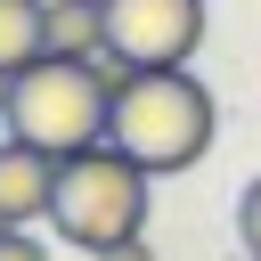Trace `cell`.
I'll use <instances>...</instances> for the list:
<instances>
[{
	"label": "cell",
	"instance_id": "8fae6325",
	"mask_svg": "<svg viewBox=\"0 0 261 261\" xmlns=\"http://www.w3.org/2000/svg\"><path fill=\"white\" fill-rule=\"evenodd\" d=\"M0 122H8V114H0Z\"/></svg>",
	"mask_w": 261,
	"mask_h": 261
},
{
	"label": "cell",
	"instance_id": "3957f363",
	"mask_svg": "<svg viewBox=\"0 0 261 261\" xmlns=\"http://www.w3.org/2000/svg\"><path fill=\"white\" fill-rule=\"evenodd\" d=\"M106 122H114V82L98 73V57H41L8 90V139H33L49 155L98 147Z\"/></svg>",
	"mask_w": 261,
	"mask_h": 261
},
{
	"label": "cell",
	"instance_id": "5b68a950",
	"mask_svg": "<svg viewBox=\"0 0 261 261\" xmlns=\"http://www.w3.org/2000/svg\"><path fill=\"white\" fill-rule=\"evenodd\" d=\"M57 163H65V155H49V147H33V139H0V228L49 220V204H57Z\"/></svg>",
	"mask_w": 261,
	"mask_h": 261
},
{
	"label": "cell",
	"instance_id": "52a82bcc",
	"mask_svg": "<svg viewBox=\"0 0 261 261\" xmlns=\"http://www.w3.org/2000/svg\"><path fill=\"white\" fill-rule=\"evenodd\" d=\"M49 57H106V0H49Z\"/></svg>",
	"mask_w": 261,
	"mask_h": 261
},
{
	"label": "cell",
	"instance_id": "8992f818",
	"mask_svg": "<svg viewBox=\"0 0 261 261\" xmlns=\"http://www.w3.org/2000/svg\"><path fill=\"white\" fill-rule=\"evenodd\" d=\"M49 57V0H0V73Z\"/></svg>",
	"mask_w": 261,
	"mask_h": 261
},
{
	"label": "cell",
	"instance_id": "30bf717a",
	"mask_svg": "<svg viewBox=\"0 0 261 261\" xmlns=\"http://www.w3.org/2000/svg\"><path fill=\"white\" fill-rule=\"evenodd\" d=\"M90 261H155V245H147V237H122V245H106V253H90Z\"/></svg>",
	"mask_w": 261,
	"mask_h": 261
},
{
	"label": "cell",
	"instance_id": "6da1fadb",
	"mask_svg": "<svg viewBox=\"0 0 261 261\" xmlns=\"http://www.w3.org/2000/svg\"><path fill=\"white\" fill-rule=\"evenodd\" d=\"M212 130H220V106H212V90H204L188 65L130 73V82L114 90V122H106V139H114L130 163H147L155 179L196 171V163L212 155Z\"/></svg>",
	"mask_w": 261,
	"mask_h": 261
},
{
	"label": "cell",
	"instance_id": "277c9868",
	"mask_svg": "<svg viewBox=\"0 0 261 261\" xmlns=\"http://www.w3.org/2000/svg\"><path fill=\"white\" fill-rule=\"evenodd\" d=\"M204 49V0H106V57L130 73L188 65Z\"/></svg>",
	"mask_w": 261,
	"mask_h": 261
},
{
	"label": "cell",
	"instance_id": "7a4b0ae2",
	"mask_svg": "<svg viewBox=\"0 0 261 261\" xmlns=\"http://www.w3.org/2000/svg\"><path fill=\"white\" fill-rule=\"evenodd\" d=\"M147 188H155V171L130 163L114 139H98V147H82V155L57 163L49 228H57L73 253H106V245H122V237H147Z\"/></svg>",
	"mask_w": 261,
	"mask_h": 261
},
{
	"label": "cell",
	"instance_id": "9c48e42d",
	"mask_svg": "<svg viewBox=\"0 0 261 261\" xmlns=\"http://www.w3.org/2000/svg\"><path fill=\"white\" fill-rule=\"evenodd\" d=\"M0 261H49L41 228H0Z\"/></svg>",
	"mask_w": 261,
	"mask_h": 261
},
{
	"label": "cell",
	"instance_id": "ba28073f",
	"mask_svg": "<svg viewBox=\"0 0 261 261\" xmlns=\"http://www.w3.org/2000/svg\"><path fill=\"white\" fill-rule=\"evenodd\" d=\"M237 237H245V253L261 261V179H253V188L237 196Z\"/></svg>",
	"mask_w": 261,
	"mask_h": 261
}]
</instances>
